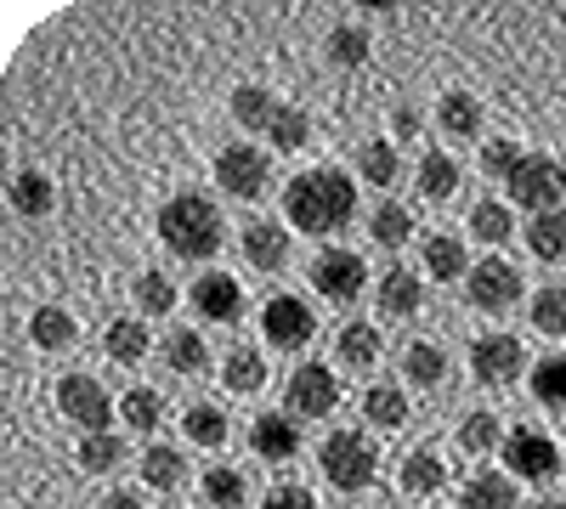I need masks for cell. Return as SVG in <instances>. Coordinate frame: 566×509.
Returning a JSON list of instances; mask_svg holds the SVG:
<instances>
[{
  "label": "cell",
  "instance_id": "83f0119b",
  "mask_svg": "<svg viewBox=\"0 0 566 509\" xmlns=\"http://www.w3.org/2000/svg\"><path fill=\"white\" fill-rule=\"evenodd\" d=\"M221 380H227V391H239V396L261 391V385H266V362H261V351H255V346H232V351L221 357Z\"/></svg>",
  "mask_w": 566,
  "mask_h": 509
},
{
  "label": "cell",
  "instance_id": "8fae6325",
  "mask_svg": "<svg viewBox=\"0 0 566 509\" xmlns=\"http://www.w3.org/2000/svg\"><path fill=\"white\" fill-rule=\"evenodd\" d=\"M317 335V317L301 295H272L261 306V340H272L277 351H301Z\"/></svg>",
  "mask_w": 566,
  "mask_h": 509
},
{
  "label": "cell",
  "instance_id": "8992f818",
  "mask_svg": "<svg viewBox=\"0 0 566 509\" xmlns=\"http://www.w3.org/2000/svg\"><path fill=\"white\" fill-rule=\"evenodd\" d=\"M283 402H290L295 420H328L340 407V380L328 362H301L290 380H283Z\"/></svg>",
  "mask_w": 566,
  "mask_h": 509
},
{
  "label": "cell",
  "instance_id": "52a82bcc",
  "mask_svg": "<svg viewBox=\"0 0 566 509\" xmlns=\"http://www.w3.org/2000/svg\"><path fill=\"white\" fill-rule=\"evenodd\" d=\"M363 289H368V261L357 250H317V261H312V295L335 300V306H352Z\"/></svg>",
  "mask_w": 566,
  "mask_h": 509
},
{
  "label": "cell",
  "instance_id": "7a4b0ae2",
  "mask_svg": "<svg viewBox=\"0 0 566 509\" xmlns=\"http://www.w3.org/2000/svg\"><path fill=\"white\" fill-rule=\"evenodd\" d=\"M221 238H227V221H221V210H216V199L210 193H170L165 204H159V244L170 250V255H181V261H210L216 250H221Z\"/></svg>",
  "mask_w": 566,
  "mask_h": 509
},
{
  "label": "cell",
  "instance_id": "f6af8a7d",
  "mask_svg": "<svg viewBox=\"0 0 566 509\" xmlns=\"http://www.w3.org/2000/svg\"><path fill=\"white\" fill-rule=\"evenodd\" d=\"M527 380H533V402L538 407H566V357H555V351L538 357Z\"/></svg>",
  "mask_w": 566,
  "mask_h": 509
},
{
  "label": "cell",
  "instance_id": "44dd1931",
  "mask_svg": "<svg viewBox=\"0 0 566 509\" xmlns=\"http://www.w3.org/2000/svg\"><path fill=\"white\" fill-rule=\"evenodd\" d=\"M402 380L419 385V391L442 385V380H448V351H442L437 340H408V351H402Z\"/></svg>",
  "mask_w": 566,
  "mask_h": 509
},
{
  "label": "cell",
  "instance_id": "ab89813d",
  "mask_svg": "<svg viewBox=\"0 0 566 509\" xmlns=\"http://www.w3.org/2000/svg\"><path fill=\"white\" fill-rule=\"evenodd\" d=\"M357 176L368 181V188H391V181L402 176L397 142H363V148H357Z\"/></svg>",
  "mask_w": 566,
  "mask_h": 509
},
{
  "label": "cell",
  "instance_id": "ac0fdd59",
  "mask_svg": "<svg viewBox=\"0 0 566 509\" xmlns=\"http://www.w3.org/2000/svg\"><path fill=\"white\" fill-rule=\"evenodd\" d=\"M464 509H522V492H515V476L510 470H476L459 492Z\"/></svg>",
  "mask_w": 566,
  "mask_h": 509
},
{
  "label": "cell",
  "instance_id": "2e32d148",
  "mask_svg": "<svg viewBox=\"0 0 566 509\" xmlns=\"http://www.w3.org/2000/svg\"><path fill=\"white\" fill-rule=\"evenodd\" d=\"M437 125H442V136H453V142L482 136V97H476V91H464V85L442 91V97H437Z\"/></svg>",
  "mask_w": 566,
  "mask_h": 509
},
{
  "label": "cell",
  "instance_id": "9a60e30c",
  "mask_svg": "<svg viewBox=\"0 0 566 509\" xmlns=\"http://www.w3.org/2000/svg\"><path fill=\"white\" fill-rule=\"evenodd\" d=\"M239 250H244V261L255 272H283V266H290V226H283V221H250Z\"/></svg>",
  "mask_w": 566,
  "mask_h": 509
},
{
  "label": "cell",
  "instance_id": "d6a6232c",
  "mask_svg": "<svg viewBox=\"0 0 566 509\" xmlns=\"http://www.w3.org/2000/svg\"><path fill=\"white\" fill-rule=\"evenodd\" d=\"M266 142H272L277 153H301V148L312 142V114H306V108H295V103H283V108H277V119L266 125Z\"/></svg>",
  "mask_w": 566,
  "mask_h": 509
},
{
  "label": "cell",
  "instance_id": "d4e9b609",
  "mask_svg": "<svg viewBox=\"0 0 566 509\" xmlns=\"http://www.w3.org/2000/svg\"><path fill=\"white\" fill-rule=\"evenodd\" d=\"M103 346H108L114 362L136 368L142 357H148V317H114L108 329H103Z\"/></svg>",
  "mask_w": 566,
  "mask_h": 509
},
{
  "label": "cell",
  "instance_id": "681fc988",
  "mask_svg": "<svg viewBox=\"0 0 566 509\" xmlns=\"http://www.w3.org/2000/svg\"><path fill=\"white\" fill-rule=\"evenodd\" d=\"M97 509H148V503H142V492H130V487H119V492H108Z\"/></svg>",
  "mask_w": 566,
  "mask_h": 509
},
{
  "label": "cell",
  "instance_id": "8d00e7d4",
  "mask_svg": "<svg viewBox=\"0 0 566 509\" xmlns=\"http://www.w3.org/2000/svg\"><path fill=\"white\" fill-rule=\"evenodd\" d=\"M119 465H125V442H119V431L80 436V470H91V476H114Z\"/></svg>",
  "mask_w": 566,
  "mask_h": 509
},
{
  "label": "cell",
  "instance_id": "5bb4252c",
  "mask_svg": "<svg viewBox=\"0 0 566 509\" xmlns=\"http://www.w3.org/2000/svg\"><path fill=\"white\" fill-rule=\"evenodd\" d=\"M250 447L255 458H266V465H290V458L301 453V431H295V413H255L250 425Z\"/></svg>",
  "mask_w": 566,
  "mask_h": 509
},
{
  "label": "cell",
  "instance_id": "b9f144b4",
  "mask_svg": "<svg viewBox=\"0 0 566 509\" xmlns=\"http://www.w3.org/2000/svg\"><path fill=\"white\" fill-rule=\"evenodd\" d=\"M368 233H374V244H380V250H402L413 238V210L408 204H374Z\"/></svg>",
  "mask_w": 566,
  "mask_h": 509
},
{
  "label": "cell",
  "instance_id": "7c38bea8",
  "mask_svg": "<svg viewBox=\"0 0 566 509\" xmlns=\"http://www.w3.org/2000/svg\"><path fill=\"white\" fill-rule=\"evenodd\" d=\"M527 368V351L515 335H482L476 346H470V374H476L482 385H515Z\"/></svg>",
  "mask_w": 566,
  "mask_h": 509
},
{
  "label": "cell",
  "instance_id": "74e56055",
  "mask_svg": "<svg viewBox=\"0 0 566 509\" xmlns=\"http://www.w3.org/2000/svg\"><path fill=\"white\" fill-rule=\"evenodd\" d=\"M130 300H136V311H142V317H165V311H176L181 289L170 284L165 272H142L136 284H130Z\"/></svg>",
  "mask_w": 566,
  "mask_h": 509
},
{
  "label": "cell",
  "instance_id": "e575fe53",
  "mask_svg": "<svg viewBox=\"0 0 566 509\" xmlns=\"http://www.w3.org/2000/svg\"><path fill=\"white\" fill-rule=\"evenodd\" d=\"M199 487H205V503L210 509H244V498H250V481L232 470V465H210L199 476Z\"/></svg>",
  "mask_w": 566,
  "mask_h": 509
},
{
  "label": "cell",
  "instance_id": "4fadbf2b",
  "mask_svg": "<svg viewBox=\"0 0 566 509\" xmlns=\"http://www.w3.org/2000/svg\"><path fill=\"white\" fill-rule=\"evenodd\" d=\"M187 300H193V311H199L205 322H221V329L244 317V289H239V277H232V272H205V277H193Z\"/></svg>",
  "mask_w": 566,
  "mask_h": 509
},
{
  "label": "cell",
  "instance_id": "7402d4cb",
  "mask_svg": "<svg viewBox=\"0 0 566 509\" xmlns=\"http://www.w3.org/2000/svg\"><path fill=\"white\" fill-rule=\"evenodd\" d=\"M459 181H464V170H459V159H453V153H442V148L419 153V193L431 199V204L453 199V193H459Z\"/></svg>",
  "mask_w": 566,
  "mask_h": 509
},
{
  "label": "cell",
  "instance_id": "603a6c76",
  "mask_svg": "<svg viewBox=\"0 0 566 509\" xmlns=\"http://www.w3.org/2000/svg\"><path fill=\"white\" fill-rule=\"evenodd\" d=\"M142 481H148L154 492H176V487L187 481V458H181V447H170V442L142 447Z\"/></svg>",
  "mask_w": 566,
  "mask_h": 509
},
{
  "label": "cell",
  "instance_id": "cb8c5ba5",
  "mask_svg": "<svg viewBox=\"0 0 566 509\" xmlns=\"http://www.w3.org/2000/svg\"><path fill=\"white\" fill-rule=\"evenodd\" d=\"M323 52H328V63H335V68H363L374 57V34L363 23H335V29H328V40H323Z\"/></svg>",
  "mask_w": 566,
  "mask_h": 509
},
{
  "label": "cell",
  "instance_id": "f1b7e54d",
  "mask_svg": "<svg viewBox=\"0 0 566 509\" xmlns=\"http://www.w3.org/2000/svg\"><path fill=\"white\" fill-rule=\"evenodd\" d=\"M165 362H170V374L199 380L205 368H210V346H205V335H193V329H176V335H165Z\"/></svg>",
  "mask_w": 566,
  "mask_h": 509
},
{
  "label": "cell",
  "instance_id": "ee69618b",
  "mask_svg": "<svg viewBox=\"0 0 566 509\" xmlns=\"http://www.w3.org/2000/svg\"><path fill=\"white\" fill-rule=\"evenodd\" d=\"M533 329L549 340H566V284L533 289Z\"/></svg>",
  "mask_w": 566,
  "mask_h": 509
},
{
  "label": "cell",
  "instance_id": "5b68a950",
  "mask_svg": "<svg viewBox=\"0 0 566 509\" xmlns=\"http://www.w3.org/2000/svg\"><path fill=\"white\" fill-rule=\"evenodd\" d=\"M266 181H272V159H266V148H255V142H227L221 153H216V188L227 193V199H261L266 193Z\"/></svg>",
  "mask_w": 566,
  "mask_h": 509
},
{
  "label": "cell",
  "instance_id": "e0dca14e",
  "mask_svg": "<svg viewBox=\"0 0 566 509\" xmlns=\"http://www.w3.org/2000/svg\"><path fill=\"white\" fill-rule=\"evenodd\" d=\"M374 300H380L386 317H413L424 306V289H419V272L413 266H386L374 277Z\"/></svg>",
  "mask_w": 566,
  "mask_h": 509
},
{
  "label": "cell",
  "instance_id": "836d02e7",
  "mask_svg": "<svg viewBox=\"0 0 566 509\" xmlns=\"http://www.w3.org/2000/svg\"><path fill=\"white\" fill-rule=\"evenodd\" d=\"M277 97H272V91L266 85H239V91H232V119H239L244 130H266L272 119H277Z\"/></svg>",
  "mask_w": 566,
  "mask_h": 509
},
{
  "label": "cell",
  "instance_id": "f35d334b",
  "mask_svg": "<svg viewBox=\"0 0 566 509\" xmlns=\"http://www.w3.org/2000/svg\"><path fill=\"white\" fill-rule=\"evenodd\" d=\"M510 233H515V215L504 199H482L470 210V238L476 244H510Z\"/></svg>",
  "mask_w": 566,
  "mask_h": 509
},
{
  "label": "cell",
  "instance_id": "3957f363",
  "mask_svg": "<svg viewBox=\"0 0 566 509\" xmlns=\"http://www.w3.org/2000/svg\"><path fill=\"white\" fill-rule=\"evenodd\" d=\"M317 470L328 476V487L363 492L374 481V470H380V447H374V436H363V431H328L323 447H317Z\"/></svg>",
  "mask_w": 566,
  "mask_h": 509
},
{
  "label": "cell",
  "instance_id": "4dcf8cb0",
  "mask_svg": "<svg viewBox=\"0 0 566 509\" xmlns=\"http://www.w3.org/2000/svg\"><path fill=\"white\" fill-rule=\"evenodd\" d=\"M419 255H424V272H431L437 284H453V277H470V266H464V244H459L453 233H431Z\"/></svg>",
  "mask_w": 566,
  "mask_h": 509
},
{
  "label": "cell",
  "instance_id": "1f68e13d",
  "mask_svg": "<svg viewBox=\"0 0 566 509\" xmlns=\"http://www.w3.org/2000/svg\"><path fill=\"white\" fill-rule=\"evenodd\" d=\"M57 204V188H52V176H45V170H18L12 176V210L18 215H45V210H52Z\"/></svg>",
  "mask_w": 566,
  "mask_h": 509
},
{
  "label": "cell",
  "instance_id": "30bf717a",
  "mask_svg": "<svg viewBox=\"0 0 566 509\" xmlns=\"http://www.w3.org/2000/svg\"><path fill=\"white\" fill-rule=\"evenodd\" d=\"M504 465L515 481H549V476H560V447H555V436H544L533 425H515L504 436Z\"/></svg>",
  "mask_w": 566,
  "mask_h": 509
},
{
  "label": "cell",
  "instance_id": "4316f807",
  "mask_svg": "<svg viewBox=\"0 0 566 509\" xmlns=\"http://www.w3.org/2000/svg\"><path fill=\"white\" fill-rule=\"evenodd\" d=\"M527 250L549 266L566 261V210H544V215L527 221Z\"/></svg>",
  "mask_w": 566,
  "mask_h": 509
},
{
  "label": "cell",
  "instance_id": "f546056e",
  "mask_svg": "<svg viewBox=\"0 0 566 509\" xmlns=\"http://www.w3.org/2000/svg\"><path fill=\"white\" fill-rule=\"evenodd\" d=\"M181 431H187V442H193V447H221V442L232 436L227 413H221L216 402H187V413H181Z\"/></svg>",
  "mask_w": 566,
  "mask_h": 509
},
{
  "label": "cell",
  "instance_id": "ffe728a7",
  "mask_svg": "<svg viewBox=\"0 0 566 509\" xmlns=\"http://www.w3.org/2000/svg\"><path fill=\"white\" fill-rule=\"evenodd\" d=\"M402 492L408 498H431V492H442L448 487V465H442V453H431V447H413L408 458H402Z\"/></svg>",
  "mask_w": 566,
  "mask_h": 509
},
{
  "label": "cell",
  "instance_id": "7bdbcfd3",
  "mask_svg": "<svg viewBox=\"0 0 566 509\" xmlns=\"http://www.w3.org/2000/svg\"><path fill=\"white\" fill-rule=\"evenodd\" d=\"M119 420H125L130 431H159V420H165V396H159L154 385H130L125 402H119Z\"/></svg>",
  "mask_w": 566,
  "mask_h": 509
},
{
  "label": "cell",
  "instance_id": "484cf974",
  "mask_svg": "<svg viewBox=\"0 0 566 509\" xmlns=\"http://www.w3.org/2000/svg\"><path fill=\"white\" fill-rule=\"evenodd\" d=\"M363 420H368L374 431H402V420H408L402 385H380V380H374V385L363 391Z\"/></svg>",
  "mask_w": 566,
  "mask_h": 509
},
{
  "label": "cell",
  "instance_id": "277c9868",
  "mask_svg": "<svg viewBox=\"0 0 566 509\" xmlns=\"http://www.w3.org/2000/svg\"><path fill=\"white\" fill-rule=\"evenodd\" d=\"M560 193H566V165L549 159V153H527L522 165L510 170V204H522L533 215L560 210Z\"/></svg>",
  "mask_w": 566,
  "mask_h": 509
},
{
  "label": "cell",
  "instance_id": "60d3db41",
  "mask_svg": "<svg viewBox=\"0 0 566 509\" xmlns=\"http://www.w3.org/2000/svg\"><path fill=\"white\" fill-rule=\"evenodd\" d=\"M453 436H459V453H493V447H504V436H510V431L493 420L488 407H476V413H464V420H459V431H453Z\"/></svg>",
  "mask_w": 566,
  "mask_h": 509
},
{
  "label": "cell",
  "instance_id": "d6986e66",
  "mask_svg": "<svg viewBox=\"0 0 566 509\" xmlns=\"http://www.w3.org/2000/svg\"><path fill=\"white\" fill-rule=\"evenodd\" d=\"M29 340H34L40 351H69V346L80 340V322H74L69 306H34V311H29Z\"/></svg>",
  "mask_w": 566,
  "mask_h": 509
},
{
  "label": "cell",
  "instance_id": "bcb514c9",
  "mask_svg": "<svg viewBox=\"0 0 566 509\" xmlns=\"http://www.w3.org/2000/svg\"><path fill=\"white\" fill-rule=\"evenodd\" d=\"M522 159H527V148H522V142H510V136H499V142L482 148V170H488V176H504V181H510V170L522 165Z\"/></svg>",
  "mask_w": 566,
  "mask_h": 509
},
{
  "label": "cell",
  "instance_id": "ba28073f",
  "mask_svg": "<svg viewBox=\"0 0 566 509\" xmlns=\"http://www.w3.org/2000/svg\"><path fill=\"white\" fill-rule=\"evenodd\" d=\"M57 413L69 425H80L85 436H97L114 425V402L103 391V380H91V374H63L57 380Z\"/></svg>",
  "mask_w": 566,
  "mask_h": 509
},
{
  "label": "cell",
  "instance_id": "f907efd6",
  "mask_svg": "<svg viewBox=\"0 0 566 509\" xmlns=\"http://www.w3.org/2000/svg\"><path fill=\"white\" fill-rule=\"evenodd\" d=\"M533 509H566V503H560V498H538Z\"/></svg>",
  "mask_w": 566,
  "mask_h": 509
},
{
  "label": "cell",
  "instance_id": "7dc6e473",
  "mask_svg": "<svg viewBox=\"0 0 566 509\" xmlns=\"http://www.w3.org/2000/svg\"><path fill=\"white\" fill-rule=\"evenodd\" d=\"M261 509H317V498L306 487H295V481H277V487H266Z\"/></svg>",
  "mask_w": 566,
  "mask_h": 509
},
{
  "label": "cell",
  "instance_id": "6da1fadb",
  "mask_svg": "<svg viewBox=\"0 0 566 509\" xmlns=\"http://www.w3.org/2000/svg\"><path fill=\"white\" fill-rule=\"evenodd\" d=\"M283 215H290L295 233H312V238H328L352 226L357 215V181L335 165H312L301 176H290V188H283Z\"/></svg>",
  "mask_w": 566,
  "mask_h": 509
},
{
  "label": "cell",
  "instance_id": "9c48e42d",
  "mask_svg": "<svg viewBox=\"0 0 566 509\" xmlns=\"http://www.w3.org/2000/svg\"><path fill=\"white\" fill-rule=\"evenodd\" d=\"M464 300L476 306V311H510L515 300H522V272H515L504 255H482L476 266H470L464 277Z\"/></svg>",
  "mask_w": 566,
  "mask_h": 509
},
{
  "label": "cell",
  "instance_id": "c3c4849f",
  "mask_svg": "<svg viewBox=\"0 0 566 509\" xmlns=\"http://www.w3.org/2000/svg\"><path fill=\"white\" fill-rule=\"evenodd\" d=\"M391 136L397 142H413L419 136V108H391Z\"/></svg>",
  "mask_w": 566,
  "mask_h": 509
},
{
  "label": "cell",
  "instance_id": "d590c367",
  "mask_svg": "<svg viewBox=\"0 0 566 509\" xmlns=\"http://www.w3.org/2000/svg\"><path fill=\"white\" fill-rule=\"evenodd\" d=\"M335 351H340L346 368H374L380 362V329H374V322H346L335 335Z\"/></svg>",
  "mask_w": 566,
  "mask_h": 509
}]
</instances>
